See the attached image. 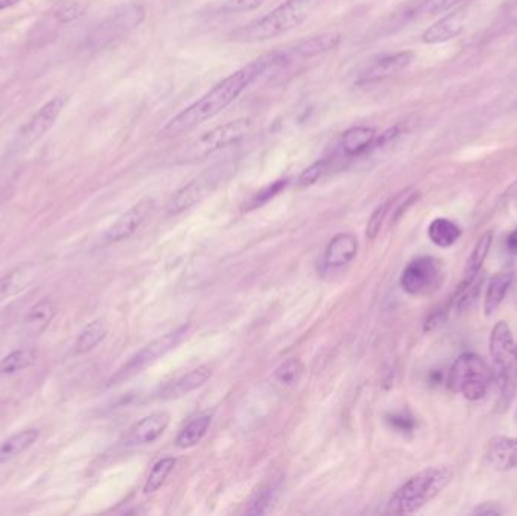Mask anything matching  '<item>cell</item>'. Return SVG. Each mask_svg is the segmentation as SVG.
I'll list each match as a JSON object with an SVG mask.
<instances>
[{
	"label": "cell",
	"instance_id": "obj_1",
	"mask_svg": "<svg viewBox=\"0 0 517 516\" xmlns=\"http://www.w3.org/2000/svg\"><path fill=\"white\" fill-rule=\"evenodd\" d=\"M285 63H288L285 52L263 55L246 67H242L241 70L221 80L203 98H198L197 102L192 103L191 107H188L178 116L174 117L173 120L168 121L166 128L161 130L162 137L173 139V137L191 132L201 123L214 119L228 105H232L258 79V76H262L269 68L280 67Z\"/></svg>",
	"mask_w": 517,
	"mask_h": 516
},
{
	"label": "cell",
	"instance_id": "obj_2",
	"mask_svg": "<svg viewBox=\"0 0 517 516\" xmlns=\"http://www.w3.org/2000/svg\"><path fill=\"white\" fill-rule=\"evenodd\" d=\"M319 0H286L271 13L232 32L235 43H262L283 36L308 20Z\"/></svg>",
	"mask_w": 517,
	"mask_h": 516
},
{
	"label": "cell",
	"instance_id": "obj_3",
	"mask_svg": "<svg viewBox=\"0 0 517 516\" xmlns=\"http://www.w3.org/2000/svg\"><path fill=\"white\" fill-rule=\"evenodd\" d=\"M452 476L454 472L446 465L424 468L395 490L392 499L389 500L386 512L390 515L418 512L450 485Z\"/></svg>",
	"mask_w": 517,
	"mask_h": 516
},
{
	"label": "cell",
	"instance_id": "obj_4",
	"mask_svg": "<svg viewBox=\"0 0 517 516\" xmlns=\"http://www.w3.org/2000/svg\"><path fill=\"white\" fill-rule=\"evenodd\" d=\"M489 355L493 382L500 391L498 408L509 409L517 387V346L507 321H498L489 338Z\"/></svg>",
	"mask_w": 517,
	"mask_h": 516
},
{
	"label": "cell",
	"instance_id": "obj_5",
	"mask_svg": "<svg viewBox=\"0 0 517 516\" xmlns=\"http://www.w3.org/2000/svg\"><path fill=\"white\" fill-rule=\"evenodd\" d=\"M493 382L491 366L477 353H463L448 371L446 383L451 391L469 401H480L487 396Z\"/></svg>",
	"mask_w": 517,
	"mask_h": 516
},
{
	"label": "cell",
	"instance_id": "obj_6",
	"mask_svg": "<svg viewBox=\"0 0 517 516\" xmlns=\"http://www.w3.org/2000/svg\"><path fill=\"white\" fill-rule=\"evenodd\" d=\"M250 129V119H238V120L228 121L226 125L218 126V128L206 132V134L185 146L187 149L180 153V160L189 162V160L208 158L215 151L239 143L241 139H246Z\"/></svg>",
	"mask_w": 517,
	"mask_h": 516
},
{
	"label": "cell",
	"instance_id": "obj_7",
	"mask_svg": "<svg viewBox=\"0 0 517 516\" xmlns=\"http://www.w3.org/2000/svg\"><path fill=\"white\" fill-rule=\"evenodd\" d=\"M233 173H235L233 162H221L214 165L212 169L206 170L174 194L168 203V214L177 215L197 205L198 201L209 196L210 192H214L224 181H228Z\"/></svg>",
	"mask_w": 517,
	"mask_h": 516
},
{
	"label": "cell",
	"instance_id": "obj_8",
	"mask_svg": "<svg viewBox=\"0 0 517 516\" xmlns=\"http://www.w3.org/2000/svg\"><path fill=\"white\" fill-rule=\"evenodd\" d=\"M445 276V265L441 259L421 256L404 268L400 284L407 294L429 295L441 288Z\"/></svg>",
	"mask_w": 517,
	"mask_h": 516
},
{
	"label": "cell",
	"instance_id": "obj_9",
	"mask_svg": "<svg viewBox=\"0 0 517 516\" xmlns=\"http://www.w3.org/2000/svg\"><path fill=\"white\" fill-rule=\"evenodd\" d=\"M67 105L66 96H56L45 103L25 125L18 129L13 139V150L22 151L31 148L32 144L40 141L58 120L64 108Z\"/></svg>",
	"mask_w": 517,
	"mask_h": 516
},
{
	"label": "cell",
	"instance_id": "obj_10",
	"mask_svg": "<svg viewBox=\"0 0 517 516\" xmlns=\"http://www.w3.org/2000/svg\"><path fill=\"white\" fill-rule=\"evenodd\" d=\"M144 18L146 11L141 5H126L89 36V45L93 46L94 49L100 47L103 49L106 46H111L112 43L121 40L123 36L135 31L144 22Z\"/></svg>",
	"mask_w": 517,
	"mask_h": 516
},
{
	"label": "cell",
	"instance_id": "obj_11",
	"mask_svg": "<svg viewBox=\"0 0 517 516\" xmlns=\"http://www.w3.org/2000/svg\"><path fill=\"white\" fill-rule=\"evenodd\" d=\"M188 325H182L178 329L173 330L170 334L164 335L161 338L155 339L148 344L141 352L137 353L123 368L118 369V373L112 377L111 385H118L125 382L127 378L134 377L141 373L143 369L152 366L159 357L166 356L167 353L177 347L182 343V339L187 336Z\"/></svg>",
	"mask_w": 517,
	"mask_h": 516
},
{
	"label": "cell",
	"instance_id": "obj_12",
	"mask_svg": "<svg viewBox=\"0 0 517 516\" xmlns=\"http://www.w3.org/2000/svg\"><path fill=\"white\" fill-rule=\"evenodd\" d=\"M152 210V199H144L139 201L138 205L130 208L127 212L121 215L120 219H117L111 226L107 227L106 231L103 232L98 240L100 245L106 247V245L117 244L120 241L127 240L138 231L139 227L143 226V222L147 220Z\"/></svg>",
	"mask_w": 517,
	"mask_h": 516
},
{
	"label": "cell",
	"instance_id": "obj_13",
	"mask_svg": "<svg viewBox=\"0 0 517 516\" xmlns=\"http://www.w3.org/2000/svg\"><path fill=\"white\" fill-rule=\"evenodd\" d=\"M415 59V54L411 50H401L395 54L383 55L370 61L360 75H359V84H375L380 80L388 79L390 76L406 70Z\"/></svg>",
	"mask_w": 517,
	"mask_h": 516
},
{
	"label": "cell",
	"instance_id": "obj_14",
	"mask_svg": "<svg viewBox=\"0 0 517 516\" xmlns=\"http://www.w3.org/2000/svg\"><path fill=\"white\" fill-rule=\"evenodd\" d=\"M168 426H170V415L167 412L148 415L130 428L125 438V445L141 447V445L153 444L166 433Z\"/></svg>",
	"mask_w": 517,
	"mask_h": 516
},
{
	"label": "cell",
	"instance_id": "obj_15",
	"mask_svg": "<svg viewBox=\"0 0 517 516\" xmlns=\"http://www.w3.org/2000/svg\"><path fill=\"white\" fill-rule=\"evenodd\" d=\"M484 458L495 471L517 470V438L493 437L487 442Z\"/></svg>",
	"mask_w": 517,
	"mask_h": 516
},
{
	"label": "cell",
	"instance_id": "obj_16",
	"mask_svg": "<svg viewBox=\"0 0 517 516\" xmlns=\"http://www.w3.org/2000/svg\"><path fill=\"white\" fill-rule=\"evenodd\" d=\"M466 25V11L459 9L446 14L445 17L437 20L434 25L422 34L425 45H443L446 41L454 40L463 32Z\"/></svg>",
	"mask_w": 517,
	"mask_h": 516
},
{
	"label": "cell",
	"instance_id": "obj_17",
	"mask_svg": "<svg viewBox=\"0 0 517 516\" xmlns=\"http://www.w3.org/2000/svg\"><path fill=\"white\" fill-rule=\"evenodd\" d=\"M210 377H212V368L206 366H198V368L191 369L189 373L183 374L173 382L167 383L157 397L162 400H173V398L187 396L189 392L203 387Z\"/></svg>",
	"mask_w": 517,
	"mask_h": 516
},
{
	"label": "cell",
	"instance_id": "obj_18",
	"mask_svg": "<svg viewBox=\"0 0 517 516\" xmlns=\"http://www.w3.org/2000/svg\"><path fill=\"white\" fill-rule=\"evenodd\" d=\"M359 241L351 233H340L327 245L324 263L329 268H342L356 258Z\"/></svg>",
	"mask_w": 517,
	"mask_h": 516
},
{
	"label": "cell",
	"instance_id": "obj_19",
	"mask_svg": "<svg viewBox=\"0 0 517 516\" xmlns=\"http://www.w3.org/2000/svg\"><path fill=\"white\" fill-rule=\"evenodd\" d=\"M38 273L40 270L35 263H25L5 274L4 277H0V303L29 288V285L35 282L36 277L40 276Z\"/></svg>",
	"mask_w": 517,
	"mask_h": 516
},
{
	"label": "cell",
	"instance_id": "obj_20",
	"mask_svg": "<svg viewBox=\"0 0 517 516\" xmlns=\"http://www.w3.org/2000/svg\"><path fill=\"white\" fill-rule=\"evenodd\" d=\"M340 43V34H322L299 41L290 52H285L288 63L294 58H313L317 55L326 54L336 49Z\"/></svg>",
	"mask_w": 517,
	"mask_h": 516
},
{
	"label": "cell",
	"instance_id": "obj_21",
	"mask_svg": "<svg viewBox=\"0 0 517 516\" xmlns=\"http://www.w3.org/2000/svg\"><path fill=\"white\" fill-rule=\"evenodd\" d=\"M514 273L501 272L491 277L487 282L486 294H484V314L492 316L500 309L513 285Z\"/></svg>",
	"mask_w": 517,
	"mask_h": 516
},
{
	"label": "cell",
	"instance_id": "obj_22",
	"mask_svg": "<svg viewBox=\"0 0 517 516\" xmlns=\"http://www.w3.org/2000/svg\"><path fill=\"white\" fill-rule=\"evenodd\" d=\"M56 312L58 309L55 306V303L50 298H43L36 303L35 306L31 307V311L27 312L26 318L23 321L25 332L31 336L45 334L46 329L56 316Z\"/></svg>",
	"mask_w": 517,
	"mask_h": 516
},
{
	"label": "cell",
	"instance_id": "obj_23",
	"mask_svg": "<svg viewBox=\"0 0 517 516\" xmlns=\"http://www.w3.org/2000/svg\"><path fill=\"white\" fill-rule=\"evenodd\" d=\"M493 232L489 231L482 233L473 245L472 252L469 254L464 263L463 281H469L477 276L478 273L482 272V265L486 263L487 256L491 253L492 244H493Z\"/></svg>",
	"mask_w": 517,
	"mask_h": 516
},
{
	"label": "cell",
	"instance_id": "obj_24",
	"mask_svg": "<svg viewBox=\"0 0 517 516\" xmlns=\"http://www.w3.org/2000/svg\"><path fill=\"white\" fill-rule=\"evenodd\" d=\"M486 282L484 272L478 273L477 276L469 281L460 282L454 293H452V302H454L455 311L461 314L469 307L472 306L473 303L477 302L478 295L482 293V286Z\"/></svg>",
	"mask_w": 517,
	"mask_h": 516
},
{
	"label": "cell",
	"instance_id": "obj_25",
	"mask_svg": "<svg viewBox=\"0 0 517 516\" xmlns=\"http://www.w3.org/2000/svg\"><path fill=\"white\" fill-rule=\"evenodd\" d=\"M375 130L366 126H359V128H351L342 135V149L345 155L357 156L363 151L370 150L374 144Z\"/></svg>",
	"mask_w": 517,
	"mask_h": 516
},
{
	"label": "cell",
	"instance_id": "obj_26",
	"mask_svg": "<svg viewBox=\"0 0 517 516\" xmlns=\"http://www.w3.org/2000/svg\"><path fill=\"white\" fill-rule=\"evenodd\" d=\"M106 335L107 325L105 320L98 318V320L91 321L77 336L76 343H75V353L86 355V353L93 352L94 348H97L105 341Z\"/></svg>",
	"mask_w": 517,
	"mask_h": 516
},
{
	"label": "cell",
	"instance_id": "obj_27",
	"mask_svg": "<svg viewBox=\"0 0 517 516\" xmlns=\"http://www.w3.org/2000/svg\"><path fill=\"white\" fill-rule=\"evenodd\" d=\"M460 236H461V229H460L459 224H455L451 220L436 219L430 222V241L441 249L452 247L460 240Z\"/></svg>",
	"mask_w": 517,
	"mask_h": 516
},
{
	"label": "cell",
	"instance_id": "obj_28",
	"mask_svg": "<svg viewBox=\"0 0 517 516\" xmlns=\"http://www.w3.org/2000/svg\"><path fill=\"white\" fill-rule=\"evenodd\" d=\"M36 439H38V430L35 428H26L8 438L0 444V465L26 451L32 444H35Z\"/></svg>",
	"mask_w": 517,
	"mask_h": 516
},
{
	"label": "cell",
	"instance_id": "obj_29",
	"mask_svg": "<svg viewBox=\"0 0 517 516\" xmlns=\"http://www.w3.org/2000/svg\"><path fill=\"white\" fill-rule=\"evenodd\" d=\"M209 415H200V417L191 419V421L182 428V432L178 433L176 445H177L178 449H191V447H196V445L205 438L206 433L209 430Z\"/></svg>",
	"mask_w": 517,
	"mask_h": 516
},
{
	"label": "cell",
	"instance_id": "obj_30",
	"mask_svg": "<svg viewBox=\"0 0 517 516\" xmlns=\"http://www.w3.org/2000/svg\"><path fill=\"white\" fill-rule=\"evenodd\" d=\"M36 362V352L32 348H20L9 353L0 361V374H15L29 368Z\"/></svg>",
	"mask_w": 517,
	"mask_h": 516
},
{
	"label": "cell",
	"instance_id": "obj_31",
	"mask_svg": "<svg viewBox=\"0 0 517 516\" xmlns=\"http://www.w3.org/2000/svg\"><path fill=\"white\" fill-rule=\"evenodd\" d=\"M176 467V459L164 458L153 465L152 471L148 472L147 480L144 483V494H153L166 483Z\"/></svg>",
	"mask_w": 517,
	"mask_h": 516
},
{
	"label": "cell",
	"instance_id": "obj_32",
	"mask_svg": "<svg viewBox=\"0 0 517 516\" xmlns=\"http://www.w3.org/2000/svg\"><path fill=\"white\" fill-rule=\"evenodd\" d=\"M451 307H454L452 297H450L448 302L441 303L439 306L434 307V309L430 312L429 315H427V318H425L424 332L430 334V332H434V330L445 325L446 320H448V315H450Z\"/></svg>",
	"mask_w": 517,
	"mask_h": 516
},
{
	"label": "cell",
	"instance_id": "obj_33",
	"mask_svg": "<svg viewBox=\"0 0 517 516\" xmlns=\"http://www.w3.org/2000/svg\"><path fill=\"white\" fill-rule=\"evenodd\" d=\"M301 371H303V366L299 359H288L276 369L274 376H276L277 382L283 383V385H292L299 380Z\"/></svg>",
	"mask_w": 517,
	"mask_h": 516
},
{
	"label": "cell",
	"instance_id": "obj_34",
	"mask_svg": "<svg viewBox=\"0 0 517 516\" xmlns=\"http://www.w3.org/2000/svg\"><path fill=\"white\" fill-rule=\"evenodd\" d=\"M461 0H422L416 6L415 13L420 15H437V14L448 13L457 6Z\"/></svg>",
	"mask_w": 517,
	"mask_h": 516
},
{
	"label": "cell",
	"instance_id": "obj_35",
	"mask_svg": "<svg viewBox=\"0 0 517 516\" xmlns=\"http://www.w3.org/2000/svg\"><path fill=\"white\" fill-rule=\"evenodd\" d=\"M327 169H329V160H318L315 164L310 165L309 169L304 170L303 173L299 174V187H310L313 183H317L326 174Z\"/></svg>",
	"mask_w": 517,
	"mask_h": 516
},
{
	"label": "cell",
	"instance_id": "obj_36",
	"mask_svg": "<svg viewBox=\"0 0 517 516\" xmlns=\"http://www.w3.org/2000/svg\"><path fill=\"white\" fill-rule=\"evenodd\" d=\"M267 0H226L221 11L226 14L248 13L260 8Z\"/></svg>",
	"mask_w": 517,
	"mask_h": 516
},
{
	"label": "cell",
	"instance_id": "obj_37",
	"mask_svg": "<svg viewBox=\"0 0 517 516\" xmlns=\"http://www.w3.org/2000/svg\"><path fill=\"white\" fill-rule=\"evenodd\" d=\"M276 492L274 486H269L267 490H260L258 497L251 501L250 509L247 511L248 513H265L268 508L271 506L272 495Z\"/></svg>",
	"mask_w": 517,
	"mask_h": 516
},
{
	"label": "cell",
	"instance_id": "obj_38",
	"mask_svg": "<svg viewBox=\"0 0 517 516\" xmlns=\"http://www.w3.org/2000/svg\"><path fill=\"white\" fill-rule=\"evenodd\" d=\"M389 203L379 206L374 211V214L370 215V222H368V229H366V235L370 236V240L379 235L380 229L383 226L384 219L388 214Z\"/></svg>",
	"mask_w": 517,
	"mask_h": 516
},
{
	"label": "cell",
	"instance_id": "obj_39",
	"mask_svg": "<svg viewBox=\"0 0 517 516\" xmlns=\"http://www.w3.org/2000/svg\"><path fill=\"white\" fill-rule=\"evenodd\" d=\"M286 187V181H279V182H274L269 187L265 188L262 191L258 192V196L253 199V208H258V206L267 203L269 199L279 194V192Z\"/></svg>",
	"mask_w": 517,
	"mask_h": 516
},
{
	"label": "cell",
	"instance_id": "obj_40",
	"mask_svg": "<svg viewBox=\"0 0 517 516\" xmlns=\"http://www.w3.org/2000/svg\"><path fill=\"white\" fill-rule=\"evenodd\" d=\"M84 11H86V8L81 4L67 5V6L59 9L56 13V18L63 23L73 22V20L81 17Z\"/></svg>",
	"mask_w": 517,
	"mask_h": 516
},
{
	"label": "cell",
	"instance_id": "obj_41",
	"mask_svg": "<svg viewBox=\"0 0 517 516\" xmlns=\"http://www.w3.org/2000/svg\"><path fill=\"white\" fill-rule=\"evenodd\" d=\"M502 513H504V509L501 508V504L495 503V501H484V503L478 504L477 508L472 511V515L477 516H495L502 515Z\"/></svg>",
	"mask_w": 517,
	"mask_h": 516
},
{
	"label": "cell",
	"instance_id": "obj_42",
	"mask_svg": "<svg viewBox=\"0 0 517 516\" xmlns=\"http://www.w3.org/2000/svg\"><path fill=\"white\" fill-rule=\"evenodd\" d=\"M390 423L401 432H411L415 428V421L407 414H393Z\"/></svg>",
	"mask_w": 517,
	"mask_h": 516
},
{
	"label": "cell",
	"instance_id": "obj_43",
	"mask_svg": "<svg viewBox=\"0 0 517 516\" xmlns=\"http://www.w3.org/2000/svg\"><path fill=\"white\" fill-rule=\"evenodd\" d=\"M507 250H509L512 254H517V227L510 233L509 238H507Z\"/></svg>",
	"mask_w": 517,
	"mask_h": 516
},
{
	"label": "cell",
	"instance_id": "obj_44",
	"mask_svg": "<svg viewBox=\"0 0 517 516\" xmlns=\"http://www.w3.org/2000/svg\"><path fill=\"white\" fill-rule=\"evenodd\" d=\"M505 197H509V199H513V197H517V179L514 181L509 188H507V191H505Z\"/></svg>",
	"mask_w": 517,
	"mask_h": 516
},
{
	"label": "cell",
	"instance_id": "obj_45",
	"mask_svg": "<svg viewBox=\"0 0 517 516\" xmlns=\"http://www.w3.org/2000/svg\"><path fill=\"white\" fill-rule=\"evenodd\" d=\"M20 0H0V11L13 6V5L18 4Z\"/></svg>",
	"mask_w": 517,
	"mask_h": 516
},
{
	"label": "cell",
	"instance_id": "obj_46",
	"mask_svg": "<svg viewBox=\"0 0 517 516\" xmlns=\"http://www.w3.org/2000/svg\"><path fill=\"white\" fill-rule=\"evenodd\" d=\"M516 346H517V343H516Z\"/></svg>",
	"mask_w": 517,
	"mask_h": 516
}]
</instances>
